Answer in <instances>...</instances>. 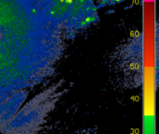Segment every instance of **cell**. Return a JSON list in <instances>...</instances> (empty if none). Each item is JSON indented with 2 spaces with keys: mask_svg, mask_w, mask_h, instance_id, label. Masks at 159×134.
<instances>
[{
  "mask_svg": "<svg viewBox=\"0 0 159 134\" xmlns=\"http://www.w3.org/2000/svg\"><path fill=\"white\" fill-rule=\"evenodd\" d=\"M64 92L61 85H53L32 97L22 91L0 100V134H47Z\"/></svg>",
  "mask_w": 159,
  "mask_h": 134,
  "instance_id": "cell-1",
  "label": "cell"
}]
</instances>
